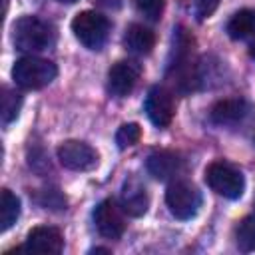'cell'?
Masks as SVG:
<instances>
[{"instance_id": "7c38bea8", "label": "cell", "mask_w": 255, "mask_h": 255, "mask_svg": "<svg viewBox=\"0 0 255 255\" xmlns=\"http://www.w3.org/2000/svg\"><path fill=\"white\" fill-rule=\"evenodd\" d=\"M145 167H147V173L151 177H155L159 181H167V179L177 177L183 171V159L175 151L159 149V151L149 153Z\"/></svg>"}, {"instance_id": "277c9868", "label": "cell", "mask_w": 255, "mask_h": 255, "mask_svg": "<svg viewBox=\"0 0 255 255\" xmlns=\"http://www.w3.org/2000/svg\"><path fill=\"white\" fill-rule=\"evenodd\" d=\"M72 32L78 38V42L88 50H100L108 40L110 20L96 10H84L74 16Z\"/></svg>"}, {"instance_id": "7402d4cb", "label": "cell", "mask_w": 255, "mask_h": 255, "mask_svg": "<svg viewBox=\"0 0 255 255\" xmlns=\"http://www.w3.org/2000/svg\"><path fill=\"white\" fill-rule=\"evenodd\" d=\"M219 2H221V0H195V18H197L199 22L207 20V18L217 10Z\"/></svg>"}, {"instance_id": "9a60e30c", "label": "cell", "mask_w": 255, "mask_h": 255, "mask_svg": "<svg viewBox=\"0 0 255 255\" xmlns=\"http://www.w3.org/2000/svg\"><path fill=\"white\" fill-rule=\"evenodd\" d=\"M124 46L135 56H145L155 46V34L143 24H129L124 34Z\"/></svg>"}, {"instance_id": "e0dca14e", "label": "cell", "mask_w": 255, "mask_h": 255, "mask_svg": "<svg viewBox=\"0 0 255 255\" xmlns=\"http://www.w3.org/2000/svg\"><path fill=\"white\" fill-rule=\"evenodd\" d=\"M18 217H20V199L10 189L4 187L0 193V229L8 231Z\"/></svg>"}, {"instance_id": "52a82bcc", "label": "cell", "mask_w": 255, "mask_h": 255, "mask_svg": "<svg viewBox=\"0 0 255 255\" xmlns=\"http://www.w3.org/2000/svg\"><path fill=\"white\" fill-rule=\"evenodd\" d=\"M56 155L60 163L72 171H90L98 165V151L90 143L80 139L62 141L56 149Z\"/></svg>"}, {"instance_id": "4fadbf2b", "label": "cell", "mask_w": 255, "mask_h": 255, "mask_svg": "<svg viewBox=\"0 0 255 255\" xmlns=\"http://www.w3.org/2000/svg\"><path fill=\"white\" fill-rule=\"evenodd\" d=\"M120 203H122V209L128 215L141 217L149 207V195H147L145 185L137 177H128L122 185Z\"/></svg>"}, {"instance_id": "3957f363", "label": "cell", "mask_w": 255, "mask_h": 255, "mask_svg": "<svg viewBox=\"0 0 255 255\" xmlns=\"http://www.w3.org/2000/svg\"><path fill=\"white\" fill-rule=\"evenodd\" d=\"M56 76H58L56 64L50 60H44V58H36V56L20 58L12 66V80L16 82V86H20L24 90L46 88L48 84H52L56 80Z\"/></svg>"}, {"instance_id": "cb8c5ba5", "label": "cell", "mask_w": 255, "mask_h": 255, "mask_svg": "<svg viewBox=\"0 0 255 255\" xmlns=\"http://www.w3.org/2000/svg\"><path fill=\"white\" fill-rule=\"evenodd\" d=\"M249 54H251V58H253V60H255V44H253V46H251V50H249Z\"/></svg>"}, {"instance_id": "d6986e66", "label": "cell", "mask_w": 255, "mask_h": 255, "mask_svg": "<svg viewBox=\"0 0 255 255\" xmlns=\"http://www.w3.org/2000/svg\"><path fill=\"white\" fill-rule=\"evenodd\" d=\"M22 108V96L16 90L10 88H2V124L8 126L10 122H14L20 114Z\"/></svg>"}, {"instance_id": "2e32d148", "label": "cell", "mask_w": 255, "mask_h": 255, "mask_svg": "<svg viewBox=\"0 0 255 255\" xmlns=\"http://www.w3.org/2000/svg\"><path fill=\"white\" fill-rule=\"evenodd\" d=\"M227 34L233 40H245L255 34V10L243 8L235 12L227 22Z\"/></svg>"}, {"instance_id": "d4e9b609", "label": "cell", "mask_w": 255, "mask_h": 255, "mask_svg": "<svg viewBox=\"0 0 255 255\" xmlns=\"http://www.w3.org/2000/svg\"><path fill=\"white\" fill-rule=\"evenodd\" d=\"M56 2H62V4H74L76 0H56Z\"/></svg>"}, {"instance_id": "8992f818", "label": "cell", "mask_w": 255, "mask_h": 255, "mask_svg": "<svg viewBox=\"0 0 255 255\" xmlns=\"http://www.w3.org/2000/svg\"><path fill=\"white\" fill-rule=\"evenodd\" d=\"M165 203L177 219H191L201 207V193L193 183L177 179L167 187Z\"/></svg>"}, {"instance_id": "30bf717a", "label": "cell", "mask_w": 255, "mask_h": 255, "mask_svg": "<svg viewBox=\"0 0 255 255\" xmlns=\"http://www.w3.org/2000/svg\"><path fill=\"white\" fill-rule=\"evenodd\" d=\"M141 76V66L135 60H120L108 72V92L116 98H126L135 88Z\"/></svg>"}, {"instance_id": "7a4b0ae2", "label": "cell", "mask_w": 255, "mask_h": 255, "mask_svg": "<svg viewBox=\"0 0 255 255\" xmlns=\"http://www.w3.org/2000/svg\"><path fill=\"white\" fill-rule=\"evenodd\" d=\"M12 40L22 52H42L56 44V28L38 16H22L12 26Z\"/></svg>"}, {"instance_id": "5b68a950", "label": "cell", "mask_w": 255, "mask_h": 255, "mask_svg": "<svg viewBox=\"0 0 255 255\" xmlns=\"http://www.w3.org/2000/svg\"><path fill=\"white\" fill-rule=\"evenodd\" d=\"M205 181L207 185L227 199H239L245 191V177L241 169L227 161H213L205 169Z\"/></svg>"}, {"instance_id": "ac0fdd59", "label": "cell", "mask_w": 255, "mask_h": 255, "mask_svg": "<svg viewBox=\"0 0 255 255\" xmlns=\"http://www.w3.org/2000/svg\"><path fill=\"white\" fill-rule=\"evenodd\" d=\"M237 247L241 251H255V215H247L235 229Z\"/></svg>"}, {"instance_id": "ba28073f", "label": "cell", "mask_w": 255, "mask_h": 255, "mask_svg": "<svg viewBox=\"0 0 255 255\" xmlns=\"http://www.w3.org/2000/svg\"><path fill=\"white\" fill-rule=\"evenodd\" d=\"M145 114L157 128H167L175 116L173 92L165 86H151L145 96Z\"/></svg>"}, {"instance_id": "ffe728a7", "label": "cell", "mask_w": 255, "mask_h": 255, "mask_svg": "<svg viewBox=\"0 0 255 255\" xmlns=\"http://www.w3.org/2000/svg\"><path fill=\"white\" fill-rule=\"evenodd\" d=\"M141 137V128L137 124H124L118 131H116V143L120 149H128L131 145H135Z\"/></svg>"}, {"instance_id": "44dd1931", "label": "cell", "mask_w": 255, "mask_h": 255, "mask_svg": "<svg viewBox=\"0 0 255 255\" xmlns=\"http://www.w3.org/2000/svg\"><path fill=\"white\" fill-rule=\"evenodd\" d=\"M137 10L147 18V20H159L165 8V0H135Z\"/></svg>"}, {"instance_id": "8fae6325", "label": "cell", "mask_w": 255, "mask_h": 255, "mask_svg": "<svg viewBox=\"0 0 255 255\" xmlns=\"http://www.w3.org/2000/svg\"><path fill=\"white\" fill-rule=\"evenodd\" d=\"M64 249V237L60 233L58 227L52 225H38L34 227L28 237L26 243L20 247V251H32V253H60Z\"/></svg>"}, {"instance_id": "603a6c76", "label": "cell", "mask_w": 255, "mask_h": 255, "mask_svg": "<svg viewBox=\"0 0 255 255\" xmlns=\"http://www.w3.org/2000/svg\"><path fill=\"white\" fill-rule=\"evenodd\" d=\"M90 253H110V249H106V247H96V249H92Z\"/></svg>"}, {"instance_id": "6da1fadb", "label": "cell", "mask_w": 255, "mask_h": 255, "mask_svg": "<svg viewBox=\"0 0 255 255\" xmlns=\"http://www.w3.org/2000/svg\"><path fill=\"white\" fill-rule=\"evenodd\" d=\"M167 80L173 90L181 94H189L201 88L199 62L193 58V38L181 26L173 34V50L167 66Z\"/></svg>"}, {"instance_id": "9c48e42d", "label": "cell", "mask_w": 255, "mask_h": 255, "mask_svg": "<svg viewBox=\"0 0 255 255\" xmlns=\"http://www.w3.org/2000/svg\"><path fill=\"white\" fill-rule=\"evenodd\" d=\"M122 205L114 199H104L94 209V223L102 237L106 239H120L126 231V217Z\"/></svg>"}, {"instance_id": "5bb4252c", "label": "cell", "mask_w": 255, "mask_h": 255, "mask_svg": "<svg viewBox=\"0 0 255 255\" xmlns=\"http://www.w3.org/2000/svg\"><path fill=\"white\" fill-rule=\"evenodd\" d=\"M249 112V104L243 98H225L211 108V122L217 126H237Z\"/></svg>"}]
</instances>
